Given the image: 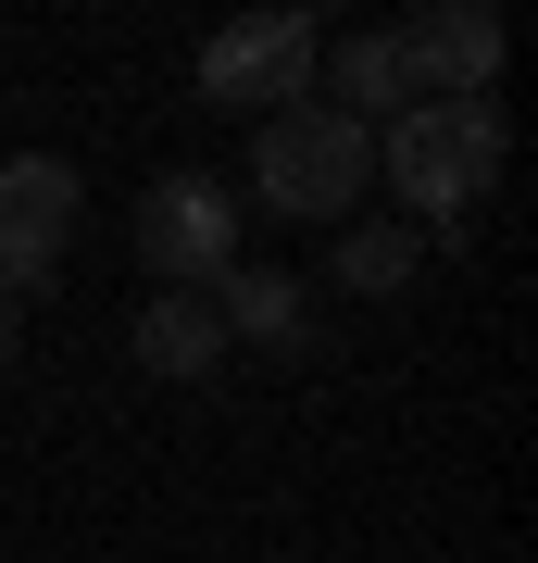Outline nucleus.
I'll use <instances>...</instances> for the list:
<instances>
[{"instance_id": "1", "label": "nucleus", "mask_w": 538, "mask_h": 563, "mask_svg": "<svg viewBox=\"0 0 538 563\" xmlns=\"http://www.w3.org/2000/svg\"><path fill=\"white\" fill-rule=\"evenodd\" d=\"M376 176H388V201H400L414 239H463V213H476L488 176H501V101H414V113H388Z\"/></svg>"}, {"instance_id": "2", "label": "nucleus", "mask_w": 538, "mask_h": 563, "mask_svg": "<svg viewBox=\"0 0 538 563\" xmlns=\"http://www.w3.org/2000/svg\"><path fill=\"white\" fill-rule=\"evenodd\" d=\"M363 188H376V125L326 113V101H288L251 125V201L288 213V225H351Z\"/></svg>"}, {"instance_id": "3", "label": "nucleus", "mask_w": 538, "mask_h": 563, "mask_svg": "<svg viewBox=\"0 0 538 563\" xmlns=\"http://www.w3.org/2000/svg\"><path fill=\"white\" fill-rule=\"evenodd\" d=\"M314 63H326V25H314V13H239V25L200 38V101L263 125V113L314 101Z\"/></svg>"}, {"instance_id": "4", "label": "nucleus", "mask_w": 538, "mask_h": 563, "mask_svg": "<svg viewBox=\"0 0 538 563\" xmlns=\"http://www.w3.org/2000/svg\"><path fill=\"white\" fill-rule=\"evenodd\" d=\"M239 213H251V201H239L226 176H151L125 239H139L151 288H213L226 263H239Z\"/></svg>"}, {"instance_id": "5", "label": "nucleus", "mask_w": 538, "mask_h": 563, "mask_svg": "<svg viewBox=\"0 0 538 563\" xmlns=\"http://www.w3.org/2000/svg\"><path fill=\"white\" fill-rule=\"evenodd\" d=\"M63 251H76V163L13 151L0 163V301H39Z\"/></svg>"}, {"instance_id": "6", "label": "nucleus", "mask_w": 538, "mask_h": 563, "mask_svg": "<svg viewBox=\"0 0 538 563\" xmlns=\"http://www.w3.org/2000/svg\"><path fill=\"white\" fill-rule=\"evenodd\" d=\"M388 51H400V88H414V101H488L501 13H488V0H426V13L388 25Z\"/></svg>"}, {"instance_id": "7", "label": "nucleus", "mask_w": 538, "mask_h": 563, "mask_svg": "<svg viewBox=\"0 0 538 563\" xmlns=\"http://www.w3.org/2000/svg\"><path fill=\"white\" fill-rule=\"evenodd\" d=\"M139 363L176 376V388H200L226 363V313L200 301V288H151V301H139Z\"/></svg>"}, {"instance_id": "8", "label": "nucleus", "mask_w": 538, "mask_h": 563, "mask_svg": "<svg viewBox=\"0 0 538 563\" xmlns=\"http://www.w3.org/2000/svg\"><path fill=\"white\" fill-rule=\"evenodd\" d=\"M314 88H326V113H351V125H376V113H414V88H400V51H388V25H351V38H326Z\"/></svg>"}, {"instance_id": "9", "label": "nucleus", "mask_w": 538, "mask_h": 563, "mask_svg": "<svg viewBox=\"0 0 538 563\" xmlns=\"http://www.w3.org/2000/svg\"><path fill=\"white\" fill-rule=\"evenodd\" d=\"M414 263H426V239H414L400 213H351V225H339V288H351V301H400Z\"/></svg>"}, {"instance_id": "10", "label": "nucleus", "mask_w": 538, "mask_h": 563, "mask_svg": "<svg viewBox=\"0 0 538 563\" xmlns=\"http://www.w3.org/2000/svg\"><path fill=\"white\" fill-rule=\"evenodd\" d=\"M200 301L226 313V351H239V339H300V288H288V276H251V263H226Z\"/></svg>"}, {"instance_id": "11", "label": "nucleus", "mask_w": 538, "mask_h": 563, "mask_svg": "<svg viewBox=\"0 0 538 563\" xmlns=\"http://www.w3.org/2000/svg\"><path fill=\"white\" fill-rule=\"evenodd\" d=\"M25 363V301H0V376Z\"/></svg>"}]
</instances>
